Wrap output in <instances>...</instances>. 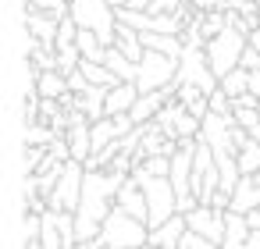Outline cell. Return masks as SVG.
Segmentation results:
<instances>
[{"label":"cell","mask_w":260,"mask_h":249,"mask_svg":"<svg viewBox=\"0 0 260 249\" xmlns=\"http://www.w3.org/2000/svg\"><path fill=\"white\" fill-rule=\"evenodd\" d=\"M253 206H260V171L256 174H242L239 185H235V196H232V206L235 214H249Z\"/></svg>","instance_id":"8fae6325"},{"label":"cell","mask_w":260,"mask_h":249,"mask_svg":"<svg viewBox=\"0 0 260 249\" xmlns=\"http://www.w3.org/2000/svg\"><path fill=\"white\" fill-rule=\"evenodd\" d=\"M54 139H57V132H54L50 121H32V125H25V146H50Z\"/></svg>","instance_id":"d6986e66"},{"label":"cell","mask_w":260,"mask_h":249,"mask_svg":"<svg viewBox=\"0 0 260 249\" xmlns=\"http://www.w3.org/2000/svg\"><path fill=\"white\" fill-rule=\"evenodd\" d=\"M68 89H72V86H68V75L57 72V68L40 72V79H36V93H40V96H54V100H61Z\"/></svg>","instance_id":"2e32d148"},{"label":"cell","mask_w":260,"mask_h":249,"mask_svg":"<svg viewBox=\"0 0 260 249\" xmlns=\"http://www.w3.org/2000/svg\"><path fill=\"white\" fill-rule=\"evenodd\" d=\"M104 64H107L121 82H136V75H139V61H132V57H128V54H121L118 47H107Z\"/></svg>","instance_id":"9a60e30c"},{"label":"cell","mask_w":260,"mask_h":249,"mask_svg":"<svg viewBox=\"0 0 260 249\" xmlns=\"http://www.w3.org/2000/svg\"><path fill=\"white\" fill-rule=\"evenodd\" d=\"M249 249H260V228L249 231Z\"/></svg>","instance_id":"4dcf8cb0"},{"label":"cell","mask_w":260,"mask_h":249,"mask_svg":"<svg viewBox=\"0 0 260 249\" xmlns=\"http://www.w3.org/2000/svg\"><path fill=\"white\" fill-rule=\"evenodd\" d=\"M242 68H260V50L256 47H246L242 50Z\"/></svg>","instance_id":"83f0119b"},{"label":"cell","mask_w":260,"mask_h":249,"mask_svg":"<svg viewBox=\"0 0 260 249\" xmlns=\"http://www.w3.org/2000/svg\"><path fill=\"white\" fill-rule=\"evenodd\" d=\"M107 4H114V8H125V4H128V0H107Z\"/></svg>","instance_id":"836d02e7"},{"label":"cell","mask_w":260,"mask_h":249,"mask_svg":"<svg viewBox=\"0 0 260 249\" xmlns=\"http://www.w3.org/2000/svg\"><path fill=\"white\" fill-rule=\"evenodd\" d=\"M136 100H139V86L136 82H114L107 89V114H128Z\"/></svg>","instance_id":"7c38bea8"},{"label":"cell","mask_w":260,"mask_h":249,"mask_svg":"<svg viewBox=\"0 0 260 249\" xmlns=\"http://www.w3.org/2000/svg\"><path fill=\"white\" fill-rule=\"evenodd\" d=\"M146 249H157V245H146Z\"/></svg>","instance_id":"e575fe53"},{"label":"cell","mask_w":260,"mask_h":249,"mask_svg":"<svg viewBox=\"0 0 260 249\" xmlns=\"http://www.w3.org/2000/svg\"><path fill=\"white\" fill-rule=\"evenodd\" d=\"M210 111H214V114H232V111H235V107H232V96H228L221 86L210 93Z\"/></svg>","instance_id":"d4e9b609"},{"label":"cell","mask_w":260,"mask_h":249,"mask_svg":"<svg viewBox=\"0 0 260 249\" xmlns=\"http://www.w3.org/2000/svg\"><path fill=\"white\" fill-rule=\"evenodd\" d=\"M132 174L139 178V185H143V192H146V206H150L146 224H150V228H157V224H164L168 217L178 214V192H175V182H171V178L146 174L143 167H136Z\"/></svg>","instance_id":"7a4b0ae2"},{"label":"cell","mask_w":260,"mask_h":249,"mask_svg":"<svg viewBox=\"0 0 260 249\" xmlns=\"http://www.w3.org/2000/svg\"><path fill=\"white\" fill-rule=\"evenodd\" d=\"M246 221H249V228H260V206H253V210L246 214Z\"/></svg>","instance_id":"f546056e"},{"label":"cell","mask_w":260,"mask_h":249,"mask_svg":"<svg viewBox=\"0 0 260 249\" xmlns=\"http://www.w3.org/2000/svg\"><path fill=\"white\" fill-rule=\"evenodd\" d=\"M143 171H146V174H160V178H171V157H168V153H153V157H146Z\"/></svg>","instance_id":"7402d4cb"},{"label":"cell","mask_w":260,"mask_h":249,"mask_svg":"<svg viewBox=\"0 0 260 249\" xmlns=\"http://www.w3.org/2000/svg\"><path fill=\"white\" fill-rule=\"evenodd\" d=\"M182 4H185V0H150V11H157V15H175Z\"/></svg>","instance_id":"4316f807"},{"label":"cell","mask_w":260,"mask_h":249,"mask_svg":"<svg viewBox=\"0 0 260 249\" xmlns=\"http://www.w3.org/2000/svg\"><path fill=\"white\" fill-rule=\"evenodd\" d=\"M196 11H214V8H228V0H189Z\"/></svg>","instance_id":"f1b7e54d"},{"label":"cell","mask_w":260,"mask_h":249,"mask_svg":"<svg viewBox=\"0 0 260 249\" xmlns=\"http://www.w3.org/2000/svg\"><path fill=\"white\" fill-rule=\"evenodd\" d=\"M185 221H189L192 231H200V235H207V238H214V242H224L228 210H217V206H210V203H200V206H192V210L185 214Z\"/></svg>","instance_id":"ba28073f"},{"label":"cell","mask_w":260,"mask_h":249,"mask_svg":"<svg viewBox=\"0 0 260 249\" xmlns=\"http://www.w3.org/2000/svg\"><path fill=\"white\" fill-rule=\"evenodd\" d=\"M175 82H178V86H182V82H192V86H200L207 96L221 86V79H217L214 68H210L207 47H185V54H182V61H178V75H175Z\"/></svg>","instance_id":"8992f818"},{"label":"cell","mask_w":260,"mask_h":249,"mask_svg":"<svg viewBox=\"0 0 260 249\" xmlns=\"http://www.w3.org/2000/svg\"><path fill=\"white\" fill-rule=\"evenodd\" d=\"M79 50H82V57L86 61H104V54H107V43L93 32V29H79Z\"/></svg>","instance_id":"e0dca14e"},{"label":"cell","mask_w":260,"mask_h":249,"mask_svg":"<svg viewBox=\"0 0 260 249\" xmlns=\"http://www.w3.org/2000/svg\"><path fill=\"white\" fill-rule=\"evenodd\" d=\"M178 249H224L221 242H214V238H207V235H200V231H185V238H182V245Z\"/></svg>","instance_id":"603a6c76"},{"label":"cell","mask_w":260,"mask_h":249,"mask_svg":"<svg viewBox=\"0 0 260 249\" xmlns=\"http://www.w3.org/2000/svg\"><path fill=\"white\" fill-rule=\"evenodd\" d=\"M100 238H104V245H111V249H143V245L150 242V224L139 221V217H132L125 206L114 203L111 214L104 217Z\"/></svg>","instance_id":"6da1fadb"},{"label":"cell","mask_w":260,"mask_h":249,"mask_svg":"<svg viewBox=\"0 0 260 249\" xmlns=\"http://www.w3.org/2000/svg\"><path fill=\"white\" fill-rule=\"evenodd\" d=\"M68 15L79 22V29H93L107 47H114V32H118L114 4H107V0H72Z\"/></svg>","instance_id":"3957f363"},{"label":"cell","mask_w":260,"mask_h":249,"mask_svg":"<svg viewBox=\"0 0 260 249\" xmlns=\"http://www.w3.org/2000/svg\"><path fill=\"white\" fill-rule=\"evenodd\" d=\"M185 231H189L185 214H175V217H168L164 224L150 228V242H146V245H157V249H178L182 238H185Z\"/></svg>","instance_id":"30bf717a"},{"label":"cell","mask_w":260,"mask_h":249,"mask_svg":"<svg viewBox=\"0 0 260 249\" xmlns=\"http://www.w3.org/2000/svg\"><path fill=\"white\" fill-rule=\"evenodd\" d=\"M82 178H86V164L82 160H68L61 167V178L50 192V210H79L82 203Z\"/></svg>","instance_id":"52a82bcc"},{"label":"cell","mask_w":260,"mask_h":249,"mask_svg":"<svg viewBox=\"0 0 260 249\" xmlns=\"http://www.w3.org/2000/svg\"><path fill=\"white\" fill-rule=\"evenodd\" d=\"M249 221H246V214H235V210H228V228H224V249H249Z\"/></svg>","instance_id":"4fadbf2b"},{"label":"cell","mask_w":260,"mask_h":249,"mask_svg":"<svg viewBox=\"0 0 260 249\" xmlns=\"http://www.w3.org/2000/svg\"><path fill=\"white\" fill-rule=\"evenodd\" d=\"M25 249H47L43 238H25Z\"/></svg>","instance_id":"1f68e13d"},{"label":"cell","mask_w":260,"mask_h":249,"mask_svg":"<svg viewBox=\"0 0 260 249\" xmlns=\"http://www.w3.org/2000/svg\"><path fill=\"white\" fill-rule=\"evenodd\" d=\"M50 157V146H25V174H36Z\"/></svg>","instance_id":"44dd1931"},{"label":"cell","mask_w":260,"mask_h":249,"mask_svg":"<svg viewBox=\"0 0 260 249\" xmlns=\"http://www.w3.org/2000/svg\"><path fill=\"white\" fill-rule=\"evenodd\" d=\"M221 89L228 93V96H242V93H249V68H232L224 79H221Z\"/></svg>","instance_id":"ac0fdd59"},{"label":"cell","mask_w":260,"mask_h":249,"mask_svg":"<svg viewBox=\"0 0 260 249\" xmlns=\"http://www.w3.org/2000/svg\"><path fill=\"white\" fill-rule=\"evenodd\" d=\"M239 171L242 174H256L260 171V139H249L239 150Z\"/></svg>","instance_id":"ffe728a7"},{"label":"cell","mask_w":260,"mask_h":249,"mask_svg":"<svg viewBox=\"0 0 260 249\" xmlns=\"http://www.w3.org/2000/svg\"><path fill=\"white\" fill-rule=\"evenodd\" d=\"M249 47V36L246 32H239V29H224V32H217L214 40H207V57H210V68H214V75L217 79H224L232 68H239L242 64V50Z\"/></svg>","instance_id":"277c9868"},{"label":"cell","mask_w":260,"mask_h":249,"mask_svg":"<svg viewBox=\"0 0 260 249\" xmlns=\"http://www.w3.org/2000/svg\"><path fill=\"white\" fill-rule=\"evenodd\" d=\"M68 143H72V157L86 164V157L93 153V121H75V125H68Z\"/></svg>","instance_id":"5bb4252c"},{"label":"cell","mask_w":260,"mask_h":249,"mask_svg":"<svg viewBox=\"0 0 260 249\" xmlns=\"http://www.w3.org/2000/svg\"><path fill=\"white\" fill-rule=\"evenodd\" d=\"M25 4L40 8V11H47V15H57V18H64V15H68V8H72V0H25Z\"/></svg>","instance_id":"cb8c5ba5"},{"label":"cell","mask_w":260,"mask_h":249,"mask_svg":"<svg viewBox=\"0 0 260 249\" xmlns=\"http://www.w3.org/2000/svg\"><path fill=\"white\" fill-rule=\"evenodd\" d=\"M40 228H43V214H36V210H25L22 235H25V238H40Z\"/></svg>","instance_id":"484cf974"},{"label":"cell","mask_w":260,"mask_h":249,"mask_svg":"<svg viewBox=\"0 0 260 249\" xmlns=\"http://www.w3.org/2000/svg\"><path fill=\"white\" fill-rule=\"evenodd\" d=\"M175 75H178V57H171V54H160V50H150V47H146V54H143V61H139L136 86H139V93H153V89L171 86V82H175Z\"/></svg>","instance_id":"5b68a950"},{"label":"cell","mask_w":260,"mask_h":249,"mask_svg":"<svg viewBox=\"0 0 260 249\" xmlns=\"http://www.w3.org/2000/svg\"><path fill=\"white\" fill-rule=\"evenodd\" d=\"M125 8H150V0H128Z\"/></svg>","instance_id":"d6a6232c"},{"label":"cell","mask_w":260,"mask_h":249,"mask_svg":"<svg viewBox=\"0 0 260 249\" xmlns=\"http://www.w3.org/2000/svg\"><path fill=\"white\" fill-rule=\"evenodd\" d=\"M64 18H68V15H64ZM57 29H61V18H57V15H47V11L25 4V32H32L40 43H47V47L57 50Z\"/></svg>","instance_id":"9c48e42d"}]
</instances>
